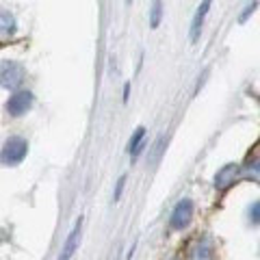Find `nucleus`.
I'll return each mask as SVG.
<instances>
[{
    "mask_svg": "<svg viewBox=\"0 0 260 260\" xmlns=\"http://www.w3.org/2000/svg\"><path fill=\"white\" fill-rule=\"evenodd\" d=\"M249 176L256 178V180H260V160H256V162H251L249 165Z\"/></svg>",
    "mask_w": 260,
    "mask_h": 260,
    "instance_id": "obj_16",
    "label": "nucleus"
},
{
    "mask_svg": "<svg viewBox=\"0 0 260 260\" xmlns=\"http://www.w3.org/2000/svg\"><path fill=\"white\" fill-rule=\"evenodd\" d=\"M162 20V3L160 0H154L152 9H150V28H158Z\"/></svg>",
    "mask_w": 260,
    "mask_h": 260,
    "instance_id": "obj_11",
    "label": "nucleus"
},
{
    "mask_svg": "<svg viewBox=\"0 0 260 260\" xmlns=\"http://www.w3.org/2000/svg\"><path fill=\"white\" fill-rule=\"evenodd\" d=\"M128 98H130V83L124 85V102H128Z\"/></svg>",
    "mask_w": 260,
    "mask_h": 260,
    "instance_id": "obj_17",
    "label": "nucleus"
},
{
    "mask_svg": "<svg viewBox=\"0 0 260 260\" xmlns=\"http://www.w3.org/2000/svg\"><path fill=\"white\" fill-rule=\"evenodd\" d=\"M143 139H145V128L143 126H139L135 130V135L130 137V141H128V154H133V156H137L143 148H145V143H143Z\"/></svg>",
    "mask_w": 260,
    "mask_h": 260,
    "instance_id": "obj_9",
    "label": "nucleus"
},
{
    "mask_svg": "<svg viewBox=\"0 0 260 260\" xmlns=\"http://www.w3.org/2000/svg\"><path fill=\"white\" fill-rule=\"evenodd\" d=\"M210 7H213V0H202L200 7H198V11H195L193 15V22H191V42L195 44L200 39V32H202V26H204V20H206V15L210 11Z\"/></svg>",
    "mask_w": 260,
    "mask_h": 260,
    "instance_id": "obj_6",
    "label": "nucleus"
},
{
    "mask_svg": "<svg viewBox=\"0 0 260 260\" xmlns=\"http://www.w3.org/2000/svg\"><path fill=\"white\" fill-rule=\"evenodd\" d=\"M172 260H178V258H172Z\"/></svg>",
    "mask_w": 260,
    "mask_h": 260,
    "instance_id": "obj_18",
    "label": "nucleus"
},
{
    "mask_svg": "<svg viewBox=\"0 0 260 260\" xmlns=\"http://www.w3.org/2000/svg\"><path fill=\"white\" fill-rule=\"evenodd\" d=\"M258 5H260V0H251V3L245 7V11H243V13L239 15V22H241V24H245V22L249 20V15L256 11V7H258Z\"/></svg>",
    "mask_w": 260,
    "mask_h": 260,
    "instance_id": "obj_12",
    "label": "nucleus"
},
{
    "mask_svg": "<svg viewBox=\"0 0 260 260\" xmlns=\"http://www.w3.org/2000/svg\"><path fill=\"white\" fill-rule=\"evenodd\" d=\"M124 186H126V176H121L117 184H115V193H113V202H119L121 198V193H124Z\"/></svg>",
    "mask_w": 260,
    "mask_h": 260,
    "instance_id": "obj_14",
    "label": "nucleus"
},
{
    "mask_svg": "<svg viewBox=\"0 0 260 260\" xmlns=\"http://www.w3.org/2000/svg\"><path fill=\"white\" fill-rule=\"evenodd\" d=\"M162 145H165V137H158L156 145H154V156H152V162H158L160 154H162Z\"/></svg>",
    "mask_w": 260,
    "mask_h": 260,
    "instance_id": "obj_15",
    "label": "nucleus"
},
{
    "mask_svg": "<svg viewBox=\"0 0 260 260\" xmlns=\"http://www.w3.org/2000/svg\"><path fill=\"white\" fill-rule=\"evenodd\" d=\"M80 228H83V217H78V221L74 223L72 232L68 234V241H65V245H63V249H61L59 260H70L72 256L76 254L78 243H80Z\"/></svg>",
    "mask_w": 260,
    "mask_h": 260,
    "instance_id": "obj_5",
    "label": "nucleus"
},
{
    "mask_svg": "<svg viewBox=\"0 0 260 260\" xmlns=\"http://www.w3.org/2000/svg\"><path fill=\"white\" fill-rule=\"evenodd\" d=\"M24 78H26V70H24L22 63L13 61V59L0 61V87L3 89L18 91L24 83Z\"/></svg>",
    "mask_w": 260,
    "mask_h": 260,
    "instance_id": "obj_2",
    "label": "nucleus"
},
{
    "mask_svg": "<svg viewBox=\"0 0 260 260\" xmlns=\"http://www.w3.org/2000/svg\"><path fill=\"white\" fill-rule=\"evenodd\" d=\"M28 154V141L24 137H9L0 150V162L5 167H18Z\"/></svg>",
    "mask_w": 260,
    "mask_h": 260,
    "instance_id": "obj_1",
    "label": "nucleus"
},
{
    "mask_svg": "<svg viewBox=\"0 0 260 260\" xmlns=\"http://www.w3.org/2000/svg\"><path fill=\"white\" fill-rule=\"evenodd\" d=\"M191 219H193V202L184 198L174 206L172 217H169V225H172V230H184V228H189Z\"/></svg>",
    "mask_w": 260,
    "mask_h": 260,
    "instance_id": "obj_4",
    "label": "nucleus"
},
{
    "mask_svg": "<svg viewBox=\"0 0 260 260\" xmlns=\"http://www.w3.org/2000/svg\"><path fill=\"white\" fill-rule=\"evenodd\" d=\"M32 104H35V95H32V91H28V89H18V91H13L9 95V100H7V104H5V111H7L9 117H22L30 111Z\"/></svg>",
    "mask_w": 260,
    "mask_h": 260,
    "instance_id": "obj_3",
    "label": "nucleus"
},
{
    "mask_svg": "<svg viewBox=\"0 0 260 260\" xmlns=\"http://www.w3.org/2000/svg\"><path fill=\"white\" fill-rule=\"evenodd\" d=\"M249 223H254V225H258L260 223V200L258 202H254V204L249 206Z\"/></svg>",
    "mask_w": 260,
    "mask_h": 260,
    "instance_id": "obj_13",
    "label": "nucleus"
},
{
    "mask_svg": "<svg viewBox=\"0 0 260 260\" xmlns=\"http://www.w3.org/2000/svg\"><path fill=\"white\" fill-rule=\"evenodd\" d=\"M234 176H237V167H234V165H225L221 172L215 176V186H217V189H225L228 184L234 182Z\"/></svg>",
    "mask_w": 260,
    "mask_h": 260,
    "instance_id": "obj_10",
    "label": "nucleus"
},
{
    "mask_svg": "<svg viewBox=\"0 0 260 260\" xmlns=\"http://www.w3.org/2000/svg\"><path fill=\"white\" fill-rule=\"evenodd\" d=\"M191 260H215L213 258V247L206 239L198 241V245L191 249Z\"/></svg>",
    "mask_w": 260,
    "mask_h": 260,
    "instance_id": "obj_8",
    "label": "nucleus"
},
{
    "mask_svg": "<svg viewBox=\"0 0 260 260\" xmlns=\"http://www.w3.org/2000/svg\"><path fill=\"white\" fill-rule=\"evenodd\" d=\"M18 30V20L9 9H0V37H13Z\"/></svg>",
    "mask_w": 260,
    "mask_h": 260,
    "instance_id": "obj_7",
    "label": "nucleus"
}]
</instances>
